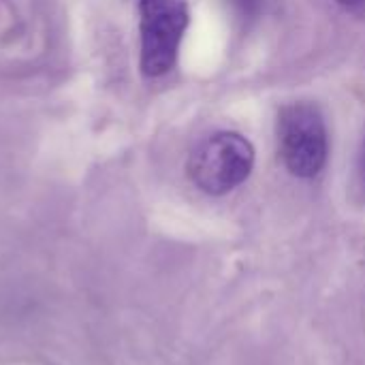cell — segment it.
<instances>
[{"mask_svg":"<svg viewBox=\"0 0 365 365\" xmlns=\"http://www.w3.org/2000/svg\"><path fill=\"white\" fill-rule=\"evenodd\" d=\"M361 171H364V180H365V145H364V158H361Z\"/></svg>","mask_w":365,"mask_h":365,"instance_id":"cell-6","label":"cell"},{"mask_svg":"<svg viewBox=\"0 0 365 365\" xmlns=\"http://www.w3.org/2000/svg\"><path fill=\"white\" fill-rule=\"evenodd\" d=\"M229 2L242 19H255L261 13L265 0H229Z\"/></svg>","mask_w":365,"mask_h":365,"instance_id":"cell-4","label":"cell"},{"mask_svg":"<svg viewBox=\"0 0 365 365\" xmlns=\"http://www.w3.org/2000/svg\"><path fill=\"white\" fill-rule=\"evenodd\" d=\"M342 4H346V6H357V4H364L365 0H340Z\"/></svg>","mask_w":365,"mask_h":365,"instance_id":"cell-5","label":"cell"},{"mask_svg":"<svg viewBox=\"0 0 365 365\" xmlns=\"http://www.w3.org/2000/svg\"><path fill=\"white\" fill-rule=\"evenodd\" d=\"M255 167V148L240 133H216L203 139L188 156V178L207 195H227L248 180Z\"/></svg>","mask_w":365,"mask_h":365,"instance_id":"cell-1","label":"cell"},{"mask_svg":"<svg viewBox=\"0 0 365 365\" xmlns=\"http://www.w3.org/2000/svg\"><path fill=\"white\" fill-rule=\"evenodd\" d=\"M188 19L186 0H139V64L145 77H163L175 66Z\"/></svg>","mask_w":365,"mask_h":365,"instance_id":"cell-3","label":"cell"},{"mask_svg":"<svg viewBox=\"0 0 365 365\" xmlns=\"http://www.w3.org/2000/svg\"><path fill=\"white\" fill-rule=\"evenodd\" d=\"M278 150L284 167L297 178H314L327 163V128L312 103H289L278 113Z\"/></svg>","mask_w":365,"mask_h":365,"instance_id":"cell-2","label":"cell"}]
</instances>
